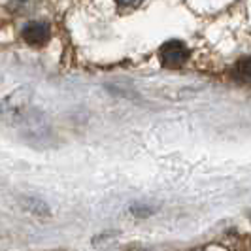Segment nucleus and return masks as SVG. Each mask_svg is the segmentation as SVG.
Masks as SVG:
<instances>
[{
    "label": "nucleus",
    "mask_w": 251,
    "mask_h": 251,
    "mask_svg": "<svg viewBox=\"0 0 251 251\" xmlns=\"http://www.w3.org/2000/svg\"><path fill=\"white\" fill-rule=\"evenodd\" d=\"M232 77L240 83H251V57H244L234 64Z\"/></svg>",
    "instance_id": "7ed1b4c3"
},
{
    "label": "nucleus",
    "mask_w": 251,
    "mask_h": 251,
    "mask_svg": "<svg viewBox=\"0 0 251 251\" xmlns=\"http://www.w3.org/2000/svg\"><path fill=\"white\" fill-rule=\"evenodd\" d=\"M119 4H125V6H134V4H138L142 0H117Z\"/></svg>",
    "instance_id": "20e7f679"
},
{
    "label": "nucleus",
    "mask_w": 251,
    "mask_h": 251,
    "mask_svg": "<svg viewBox=\"0 0 251 251\" xmlns=\"http://www.w3.org/2000/svg\"><path fill=\"white\" fill-rule=\"evenodd\" d=\"M159 59L166 68H179V66L187 63L189 59L187 46L179 40H170L159 50Z\"/></svg>",
    "instance_id": "f257e3e1"
},
{
    "label": "nucleus",
    "mask_w": 251,
    "mask_h": 251,
    "mask_svg": "<svg viewBox=\"0 0 251 251\" xmlns=\"http://www.w3.org/2000/svg\"><path fill=\"white\" fill-rule=\"evenodd\" d=\"M21 36L30 46H44L50 40V25L42 23V21H32L23 26Z\"/></svg>",
    "instance_id": "f03ea898"
}]
</instances>
